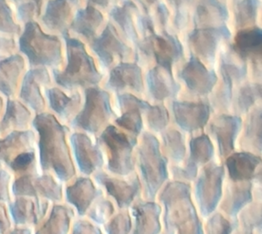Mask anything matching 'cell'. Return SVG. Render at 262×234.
<instances>
[{
    "label": "cell",
    "instance_id": "1",
    "mask_svg": "<svg viewBox=\"0 0 262 234\" xmlns=\"http://www.w3.org/2000/svg\"><path fill=\"white\" fill-rule=\"evenodd\" d=\"M38 132V153L43 172L54 175L62 183L76 178V166L67 141L69 129L48 113L36 115L32 123Z\"/></svg>",
    "mask_w": 262,
    "mask_h": 234
},
{
    "label": "cell",
    "instance_id": "2",
    "mask_svg": "<svg viewBox=\"0 0 262 234\" xmlns=\"http://www.w3.org/2000/svg\"><path fill=\"white\" fill-rule=\"evenodd\" d=\"M157 200L163 209V230L172 234H204V220L194 206L191 184L170 179Z\"/></svg>",
    "mask_w": 262,
    "mask_h": 234
},
{
    "label": "cell",
    "instance_id": "3",
    "mask_svg": "<svg viewBox=\"0 0 262 234\" xmlns=\"http://www.w3.org/2000/svg\"><path fill=\"white\" fill-rule=\"evenodd\" d=\"M136 147V172L142 186V198L157 200L158 193L170 180L169 163L152 133H144Z\"/></svg>",
    "mask_w": 262,
    "mask_h": 234
},
{
    "label": "cell",
    "instance_id": "4",
    "mask_svg": "<svg viewBox=\"0 0 262 234\" xmlns=\"http://www.w3.org/2000/svg\"><path fill=\"white\" fill-rule=\"evenodd\" d=\"M63 38L67 50V66L64 71H53L57 84L68 90L97 86L102 80V73L99 72L93 57L87 52L83 42L70 37L69 33L63 35Z\"/></svg>",
    "mask_w": 262,
    "mask_h": 234
},
{
    "label": "cell",
    "instance_id": "5",
    "mask_svg": "<svg viewBox=\"0 0 262 234\" xmlns=\"http://www.w3.org/2000/svg\"><path fill=\"white\" fill-rule=\"evenodd\" d=\"M97 144L104 155L108 173L128 177L136 172L137 137L122 132L114 125H108L98 137Z\"/></svg>",
    "mask_w": 262,
    "mask_h": 234
},
{
    "label": "cell",
    "instance_id": "6",
    "mask_svg": "<svg viewBox=\"0 0 262 234\" xmlns=\"http://www.w3.org/2000/svg\"><path fill=\"white\" fill-rule=\"evenodd\" d=\"M19 51L28 58L31 67H52L62 61V45L59 37L47 34L38 23H26L18 39Z\"/></svg>",
    "mask_w": 262,
    "mask_h": 234
},
{
    "label": "cell",
    "instance_id": "7",
    "mask_svg": "<svg viewBox=\"0 0 262 234\" xmlns=\"http://www.w3.org/2000/svg\"><path fill=\"white\" fill-rule=\"evenodd\" d=\"M226 171L222 163L213 161L199 168L191 184L194 206L203 220L217 210L223 194Z\"/></svg>",
    "mask_w": 262,
    "mask_h": 234
},
{
    "label": "cell",
    "instance_id": "8",
    "mask_svg": "<svg viewBox=\"0 0 262 234\" xmlns=\"http://www.w3.org/2000/svg\"><path fill=\"white\" fill-rule=\"evenodd\" d=\"M114 112L110 94L96 86L85 89V102L82 110L72 120V126L96 135L105 127Z\"/></svg>",
    "mask_w": 262,
    "mask_h": 234
},
{
    "label": "cell",
    "instance_id": "9",
    "mask_svg": "<svg viewBox=\"0 0 262 234\" xmlns=\"http://www.w3.org/2000/svg\"><path fill=\"white\" fill-rule=\"evenodd\" d=\"M93 179L106 196L113 200L117 209H129L142 197V186L136 172L128 177H119L104 169L93 175Z\"/></svg>",
    "mask_w": 262,
    "mask_h": 234
},
{
    "label": "cell",
    "instance_id": "10",
    "mask_svg": "<svg viewBox=\"0 0 262 234\" xmlns=\"http://www.w3.org/2000/svg\"><path fill=\"white\" fill-rule=\"evenodd\" d=\"M63 184L54 175L38 171L17 177L13 183V195L41 198L53 203H62Z\"/></svg>",
    "mask_w": 262,
    "mask_h": 234
},
{
    "label": "cell",
    "instance_id": "11",
    "mask_svg": "<svg viewBox=\"0 0 262 234\" xmlns=\"http://www.w3.org/2000/svg\"><path fill=\"white\" fill-rule=\"evenodd\" d=\"M72 158L81 176L93 177L105 166V158L97 143L85 133H73L70 136Z\"/></svg>",
    "mask_w": 262,
    "mask_h": 234
},
{
    "label": "cell",
    "instance_id": "12",
    "mask_svg": "<svg viewBox=\"0 0 262 234\" xmlns=\"http://www.w3.org/2000/svg\"><path fill=\"white\" fill-rule=\"evenodd\" d=\"M138 48L146 55H154L157 65L172 73L173 64L181 59L184 50L177 36L164 31L143 38L138 43Z\"/></svg>",
    "mask_w": 262,
    "mask_h": 234
},
{
    "label": "cell",
    "instance_id": "13",
    "mask_svg": "<svg viewBox=\"0 0 262 234\" xmlns=\"http://www.w3.org/2000/svg\"><path fill=\"white\" fill-rule=\"evenodd\" d=\"M226 178L235 182H253L261 186V156L246 151H234L222 162Z\"/></svg>",
    "mask_w": 262,
    "mask_h": 234
},
{
    "label": "cell",
    "instance_id": "14",
    "mask_svg": "<svg viewBox=\"0 0 262 234\" xmlns=\"http://www.w3.org/2000/svg\"><path fill=\"white\" fill-rule=\"evenodd\" d=\"M51 203L41 198L14 197L12 202L9 204L14 224L18 227H38L50 212Z\"/></svg>",
    "mask_w": 262,
    "mask_h": 234
},
{
    "label": "cell",
    "instance_id": "15",
    "mask_svg": "<svg viewBox=\"0 0 262 234\" xmlns=\"http://www.w3.org/2000/svg\"><path fill=\"white\" fill-rule=\"evenodd\" d=\"M51 75L46 67H37L27 72L19 89V98L38 115L46 107L47 86L51 84Z\"/></svg>",
    "mask_w": 262,
    "mask_h": 234
},
{
    "label": "cell",
    "instance_id": "16",
    "mask_svg": "<svg viewBox=\"0 0 262 234\" xmlns=\"http://www.w3.org/2000/svg\"><path fill=\"white\" fill-rule=\"evenodd\" d=\"M70 182L64 187V200L79 217H85L93 202L104 193L92 177L79 176Z\"/></svg>",
    "mask_w": 262,
    "mask_h": 234
},
{
    "label": "cell",
    "instance_id": "17",
    "mask_svg": "<svg viewBox=\"0 0 262 234\" xmlns=\"http://www.w3.org/2000/svg\"><path fill=\"white\" fill-rule=\"evenodd\" d=\"M131 213L133 228L130 234H161L163 231V209L157 200L138 198L133 203Z\"/></svg>",
    "mask_w": 262,
    "mask_h": 234
},
{
    "label": "cell",
    "instance_id": "18",
    "mask_svg": "<svg viewBox=\"0 0 262 234\" xmlns=\"http://www.w3.org/2000/svg\"><path fill=\"white\" fill-rule=\"evenodd\" d=\"M254 188L253 182H235L226 178L217 211L228 219L236 221L238 213L255 200Z\"/></svg>",
    "mask_w": 262,
    "mask_h": 234
},
{
    "label": "cell",
    "instance_id": "19",
    "mask_svg": "<svg viewBox=\"0 0 262 234\" xmlns=\"http://www.w3.org/2000/svg\"><path fill=\"white\" fill-rule=\"evenodd\" d=\"M91 48L106 68L113 65L117 59L123 60L131 52L112 23H108L102 34L93 38Z\"/></svg>",
    "mask_w": 262,
    "mask_h": 234
},
{
    "label": "cell",
    "instance_id": "20",
    "mask_svg": "<svg viewBox=\"0 0 262 234\" xmlns=\"http://www.w3.org/2000/svg\"><path fill=\"white\" fill-rule=\"evenodd\" d=\"M241 126L242 119L237 115H220L210 123L209 130L216 140L219 156L222 162L235 151Z\"/></svg>",
    "mask_w": 262,
    "mask_h": 234
},
{
    "label": "cell",
    "instance_id": "21",
    "mask_svg": "<svg viewBox=\"0 0 262 234\" xmlns=\"http://www.w3.org/2000/svg\"><path fill=\"white\" fill-rule=\"evenodd\" d=\"M230 36L231 32L227 25L216 28H195L188 36V42L196 55L213 63L221 39H229Z\"/></svg>",
    "mask_w": 262,
    "mask_h": 234
},
{
    "label": "cell",
    "instance_id": "22",
    "mask_svg": "<svg viewBox=\"0 0 262 234\" xmlns=\"http://www.w3.org/2000/svg\"><path fill=\"white\" fill-rule=\"evenodd\" d=\"M180 77L187 88L200 95L210 94L217 82V76L214 70H208L199 58L192 55L183 67Z\"/></svg>",
    "mask_w": 262,
    "mask_h": 234
},
{
    "label": "cell",
    "instance_id": "23",
    "mask_svg": "<svg viewBox=\"0 0 262 234\" xmlns=\"http://www.w3.org/2000/svg\"><path fill=\"white\" fill-rule=\"evenodd\" d=\"M173 113L176 123L184 131L193 133L206 126L211 109L206 102H173Z\"/></svg>",
    "mask_w": 262,
    "mask_h": 234
},
{
    "label": "cell",
    "instance_id": "24",
    "mask_svg": "<svg viewBox=\"0 0 262 234\" xmlns=\"http://www.w3.org/2000/svg\"><path fill=\"white\" fill-rule=\"evenodd\" d=\"M79 0H50L44 8L41 22L47 29L65 35L69 33Z\"/></svg>",
    "mask_w": 262,
    "mask_h": 234
},
{
    "label": "cell",
    "instance_id": "25",
    "mask_svg": "<svg viewBox=\"0 0 262 234\" xmlns=\"http://www.w3.org/2000/svg\"><path fill=\"white\" fill-rule=\"evenodd\" d=\"M118 102L123 115L116 119L115 123L119 127L130 133L131 136L137 137L144 126L141 112L145 111L150 104L131 94H120Z\"/></svg>",
    "mask_w": 262,
    "mask_h": 234
},
{
    "label": "cell",
    "instance_id": "26",
    "mask_svg": "<svg viewBox=\"0 0 262 234\" xmlns=\"http://www.w3.org/2000/svg\"><path fill=\"white\" fill-rule=\"evenodd\" d=\"M37 148L36 135L32 130L10 133L0 138V168H8L17 156Z\"/></svg>",
    "mask_w": 262,
    "mask_h": 234
},
{
    "label": "cell",
    "instance_id": "27",
    "mask_svg": "<svg viewBox=\"0 0 262 234\" xmlns=\"http://www.w3.org/2000/svg\"><path fill=\"white\" fill-rule=\"evenodd\" d=\"M26 63L19 54L0 60V93L8 98H12L19 92L24 79Z\"/></svg>",
    "mask_w": 262,
    "mask_h": 234
},
{
    "label": "cell",
    "instance_id": "28",
    "mask_svg": "<svg viewBox=\"0 0 262 234\" xmlns=\"http://www.w3.org/2000/svg\"><path fill=\"white\" fill-rule=\"evenodd\" d=\"M33 119L31 112L24 103L8 98L4 115L0 121V138L15 131L30 130Z\"/></svg>",
    "mask_w": 262,
    "mask_h": 234
},
{
    "label": "cell",
    "instance_id": "29",
    "mask_svg": "<svg viewBox=\"0 0 262 234\" xmlns=\"http://www.w3.org/2000/svg\"><path fill=\"white\" fill-rule=\"evenodd\" d=\"M232 50L243 60L257 62L261 59L262 30L259 27L251 26L241 29L234 38Z\"/></svg>",
    "mask_w": 262,
    "mask_h": 234
},
{
    "label": "cell",
    "instance_id": "30",
    "mask_svg": "<svg viewBox=\"0 0 262 234\" xmlns=\"http://www.w3.org/2000/svg\"><path fill=\"white\" fill-rule=\"evenodd\" d=\"M75 214L67 203H54L34 234H70Z\"/></svg>",
    "mask_w": 262,
    "mask_h": 234
},
{
    "label": "cell",
    "instance_id": "31",
    "mask_svg": "<svg viewBox=\"0 0 262 234\" xmlns=\"http://www.w3.org/2000/svg\"><path fill=\"white\" fill-rule=\"evenodd\" d=\"M107 84L116 92L129 88L142 93L144 91L142 69L138 64L121 62L111 71Z\"/></svg>",
    "mask_w": 262,
    "mask_h": 234
},
{
    "label": "cell",
    "instance_id": "32",
    "mask_svg": "<svg viewBox=\"0 0 262 234\" xmlns=\"http://www.w3.org/2000/svg\"><path fill=\"white\" fill-rule=\"evenodd\" d=\"M229 13L220 0H200L194 12L196 28H216L226 25Z\"/></svg>",
    "mask_w": 262,
    "mask_h": 234
},
{
    "label": "cell",
    "instance_id": "33",
    "mask_svg": "<svg viewBox=\"0 0 262 234\" xmlns=\"http://www.w3.org/2000/svg\"><path fill=\"white\" fill-rule=\"evenodd\" d=\"M111 17L118 24L126 38L135 44L140 41L138 8L131 0H126L121 6H115L111 10Z\"/></svg>",
    "mask_w": 262,
    "mask_h": 234
},
{
    "label": "cell",
    "instance_id": "34",
    "mask_svg": "<svg viewBox=\"0 0 262 234\" xmlns=\"http://www.w3.org/2000/svg\"><path fill=\"white\" fill-rule=\"evenodd\" d=\"M147 86L152 97L159 101L176 97L180 91V86L173 79V73L158 65L147 73Z\"/></svg>",
    "mask_w": 262,
    "mask_h": 234
},
{
    "label": "cell",
    "instance_id": "35",
    "mask_svg": "<svg viewBox=\"0 0 262 234\" xmlns=\"http://www.w3.org/2000/svg\"><path fill=\"white\" fill-rule=\"evenodd\" d=\"M220 73L223 78V86L220 91V101L224 105H228L232 98L234 82H238L245 78L248 73V67L246 64L234 62L227 55L222 56Z\"/></svg>",
    "mask_w": 262,
    "mask_h": 234
},
{
    "label": "cell",
    "instance_id": "36",
    "mask_svg": "<svg viewBox=\"0 0 262 234\" xmlns=\"http://www.w3.org/2000/svg\"><path fill=\"white\" fill-rule=\"evenodd\" d=\"M103 22V15L95 7L88 5L77 11L72 20L71 30L87 39L95 38L98 30Z\"/></svg>",
    "mask_w": 262,
    "mask_h": 234
},
{
    "label": "cell",
    "instance_id": "37",
    "mask_svg": "<svg viewBox=\"0 0 262 234\" xmlns=\"http://www.w3.org/2000/svg\"><path fill=\"white\" fill-rule=\"evenodd\" d=\"M261 200H255L238 213L231 234H261Z\"/></svg>",
    "mask_w": 262,
    "mask_h": 234
},
{
    "label": "cell",
    "instance_id": "38",
    "mask_svg": "<svg viewBox=\"0 0 262 234\" xmlns=\"http://www.w3.org/2000/svg\"><path fill=\"white\" fill-rule=\"evenodd\" d=\"M46 97L51 109L63 119H69L76 113L81 102L79 93L69 95L57 87L47 90Z\"/></svg>",
    "mask_w": 262,
    "mask_h": 234
},
{
    "label": "cell",
    "instance_id": "39",
    "mask_svg": "<svg viewBox=\"0 0 262 234\" xmlns=\"http://www.w3.org/2000/svg\"><path fill=\"white\" fill-rule=\"evenodd\" d=\"M163 146L161 151L169 165H180L187 156L186 137L177 129H168L162 136Z\"/></svg>",
    "mask_w": 262,
    "mask_h": 234
},
{
    "label": "cell",
    "instance_id": "40",
    "mask_svg": "<svg viewBox=\"0 0 262 234\" xmlns=\"http://www.w3.org/2000/svg\"><path fill=\"white\" fill-rule=\"evenodd\" d=\"M261 108H255L250 113L246 124L245 132L241 142V151L261 156L262 150Z\"/></svg>",
    "mask_w": 262,
    "mask_h": 234
},
{
    "label": "cell",
    "instance_id": "41",
    "mask_svg": "<svg viewBox=\"0 0 262 234\" xmlns=\"http://www.w3.org/2000/svg\"><path fill=\"white\" fill-rule=\"evenodd\" d=\"M215 152L216 150L211 138L206 134H202L191 138L189 152L185 161L200 168L214 160Z\"/></svg>",
    "mask_w": 262,
    "mask_h": 234
},
{
    "label": "cell",
    "instance_id": "42",
    "mask_svg": "<svg viewBox=\"0 0 262 234\" xmlns=\"http://www.w3.org/2000/svg\"><path fill=\"white\" fill-rule=\"evenodd\" d=\"M118 209L114 201L105 194H102L90 207L85 217L97 225L102 226L114 216Z\"/></svg>",
    "mask_w": 262,
    "mask_h": 234
},
{
    "label": "cell",
    "instance_id": "43",
    "mask_svg": "<svg viewBox=\"0 0 262 234\" xmlns=\"http://www.w3.org/2000/svg\"><path fill=\"white\" fill-rule=\"evenodd\" d=\"M259 0H241L236 6V25L239 29L253 25L258 16Z\"/></svg>",
    "mask_w": 262,
    "mask_h": 234
},
{
    "label": "cell",
    "instance_id": "44",
    "mask_svg": "<svg viewBox=\"0 0 262 234\" xmlns=\"http://www.w3.org/2000/svg\"><path fill=\"white\" fill-rule=\"evenodd\" d=\"M235 225L236 221L228 219L216 210L204 220V234H231Z\"/></svg>",
    "mask_w": 262,
    "mask_h": 234
},
{
    "label": "cell",
    "instance_id": "45",
    "mask_svg": "<svg viewBox=\"0 0 262 234\" xmlns=\"http://www.w3.org/2000/svg\"><path fill=\"white\" fill-rule=\"evenodd\" d=\"M133 228L131 213L129 209H118L102 229L105 234H130Z\"/></svg>",
    "mask_w": 262,
    "mask_h": 234
},
{
    "label": "cell",
    "instance_id": "46",
    "mask_svg": "<svg viewBox=\"0 0 262 234\" xmlns=\"http://www.w3.org/2000/svg\"><path fill=\"white\" fill-rule=\"evenodd\" d=\"M259 83H247L242 86L237 96V107L241 113H248L258 99L261 97Z\"/></svg>",
    "mask_w": 262,
    "mask_h": 234
},
{
    "label": "cell",
    "instance_id": "47",
    "mask_svg": "<svg viewBox=\"0 0 262 234\" xmlns=\"http://www.w3.org/2000/svg\"><path fill=\"white\" fill-rule=\"evenodd\" d=\"M0 32L19 36L22 33L21 26L16 22L12 9L7 0H0Z\"/></svg>",
    "mask_w": 262,
    "mask_h": 234
},
{
    "label": "cell",
    "instance_id": "48",
    "mask_svg": "<svg viewBox=\"0 0 262 234\" xmlns=\"http://www.w3.org/2000/svg\"><path fill=\"white\" fill-rule=\"evenodd\" d=\"M146 119L149 127L155 132H163L169 123V113L164 105H149Z\"/></svg>",
    "mask_w": 262,
    "mask_h": 234
},
{
    "label": "cell",
    "instance_id": "49",
    "mask_svg": "<svg viewBox=\"0 0 262 234\" xmlns=\"http://www.w3.org/2000/svg\"><path fill=\"white\" fill-rule=\"evenodd\" d=\"M199 171V167L186 161L180 165H169L170 179L185 183H193Z\"/></svg>",
    "mask_w": 262,
    "mask_h": 234
},
{
    "label": "cell",
    "instance_id": "50",
    "mask_svg": "<svg viewBox=\"0 0 262 234\" xmlns=\"http://www.w3.org/2000/svg\"><path fill=\"white\" fill-rule=\"evenodd\" d=\"M14 175L9 169L0 168V201L8 203L12 202V186L14 183Z\"/></svg>",
    "mask_w": 262,
    "mask_h": 234
},
{
    "label": "cell",
    "instance_id": "51",
    "mask_svg": "<svg viewBox=\"0 0 262 234\" xmlns=\"http://www.w3.org/2000/svg\"><path fill=\"white\" fill-rule=\"evenodd\" d=\"M170 4L176 9V17L174 24L176 27L181 30L186 27L188 22V9L191 4H193L194 0H168Z\"/></svg>",
    "mask_w": 262,
    "mask_h": 234
},
{
    "label": "cell",
    "instance_id": "52",
    "mask_svg": "<svg viewBox=\"0 0 262 234\" xmlns=\"http://www.w3.org/2000/svg\"><path fill=\"white\" fill-rule=\"evenodd\" d=\"M70 234H105L101 226L85 217L74 220Z\"/></svg>",
    "mask_w": 262,
    "mask_h": 234
},
{
    "label": "cell",
    "instance_id": "53",
    "mask_svg": "<svg viewBox=\"0 0 262 234\" xmlns=\"http://www.w3.org/2000/svg\"><path fill=\"white\" fill-rule=\"evenodd\" d=\"M13 220L9 204L0 201V234H8L13 229Z\"/></svg>",
    "mask_w": 262,
    "mask_h": 234
},
{
    "label": "cell",
    "instance_id": "54",
    "mask_svg": "<svg viewBox=\"0 0 262 234\" xmlns=\"http://www.w3.org/2000/svg\"><path fill=\"white\" fill-rule=\"evenodd\" d=\"M156 10H157L156 14H157V18L160 22L161 25L165 27L166 22H167V19H168V17H169V12L167 10V8L165 7V4L159 2V4L157 5Z\"/></svg>",
    "mask_w": 262,
    "mask_h": 234
},
{
    "label": "cell",
    "instance_id": "55",
    "mask_svg": "<svg viewBox=\"0 0 262 234\" xmlns=\"http://www.w3.org/2000/svg\"><path fill=\"white\" fill-rule=\"evenodd\" d=\"M88 5L91 6H97L102 9H106L108 7H110L112 5L116 4L120 0H87Z\"/></svg>",
    "mask_w": 262,
    "mask_h": 234
},
{
    "label": "cell",
    "instance_id": "56",
    "mask_svg": "<svg viewBox=\"0 0 262 234\" xmlns=\"http://www.w3.org/2000/svg\"><path fill=\"white\" fill-rule=\"evenodd\" d=\"M142 8L144 9L146 15L150 16V11L152 10L154 7L157 8V5L159 4L158 0H137Z\"/></svg>",
    "mask_w": 262,
    "mask_h": 234
},
{
    "label": "cell",
    "instance_id": "57",
    "mask_svg": "<svg viewBox=\"0 0 262 234\" xmlns=\"http://www.w3.org/2000/svg\"><path fill=\"white\" fill-rule=\"evenodd\" d=\"M30 1L32 4L34 5L36 12H37V17H39L42 14L43 7L45 8V6L50 0H30Z\"/></svg>",
    "mask_w": 262,
    "mask_h": 234
},
{
    "label": "cell",
    "instance_id": "58",
    "mask_svg": "<svg viewBox=\"0 0 262 234\" xmlns=\"http://www.w3.org/2000/svg\"><path fill=\"white\" fill-rule=\"evenodd\" d=\"M8 234H34V232H33V228L17 226L16 228H13Z\"/></svg>",
    "mask_w": 262,
    "mask_h": 234
},
{
    "label": "cell",
    "instance_id": "59",
    "mask_svg": "<svg viewBox=\"0 0 262 234\" xmlns=\"http://www.w3.org/2000/svg\"><path fill=\"white\" fill-rule=\"evenodd\" d=\"M4 100L0 96V121L2 119V115H4Z\"/></svg>",
    "mask_w": 262,
    "mask_h": 234
},
{
    "label": "cell",
    "instance_id": "60",
    "mask_svg": "<svg viewBox=\"0 0 262 234\" xmlns=\"http://www.w3.org/2000/svg\"><path fill=\"white\" fill-rule=\"evenodd\" d=\"M11 1H12L13 3H15V4L17 5V7H18V6H20V5L29 2L30 0H11Z\"/></svg>",
    "mask_w": 262,
    "mask_h": 234
},
{
    "label": "cell",
    "instance_id": "61",
    "mask_svg": "<svg viewBox=\"0 0 262 234\" xmlns=\"http://www.w3.org/2000/svg\"><path fill=\"white\" fill-rule=\"evenodd\" d=\"M161 234H172L171 232H169V231H166V230H163L162 231V233Z\"/></svg>",
    "mask_w": 262,
    "mask_h": 234
}]
</instances>
